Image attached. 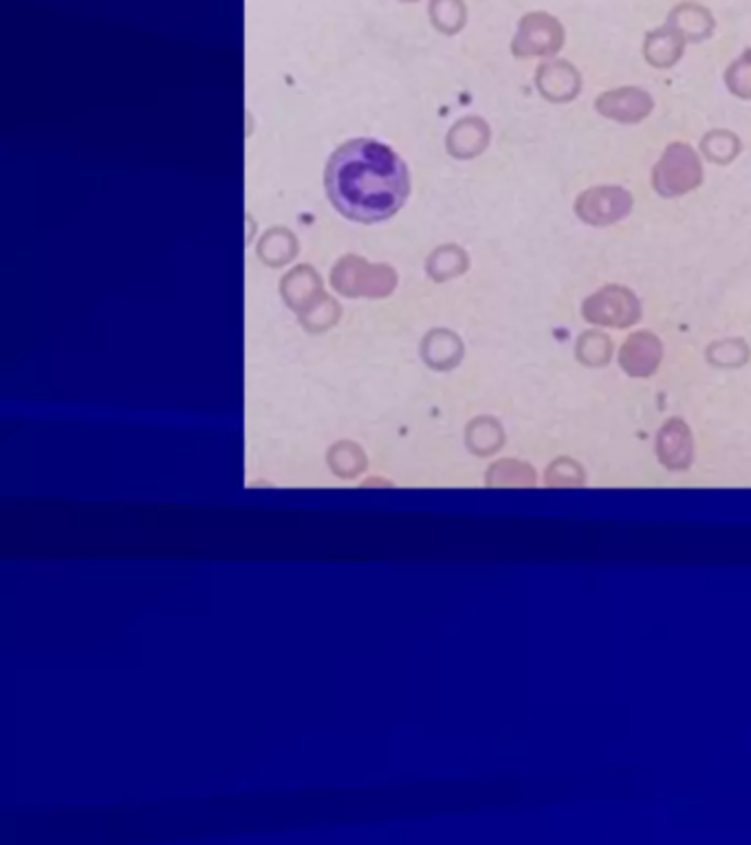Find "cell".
<instances>
[{
    "mask_svg": "<svg viewBox=\"0 0 751 845\" xmlns=\"http://www.w3.org/2000/svg\"><path fill=\"white\" fill-rule=\"evenodd\" d=\"M567 32L549 12H529L518 23V34L512 43L516 58H551L564 47Z\"/></svg>",
    "mask_w": 751,
    "mask_h": 845,
    "instance_id": "cell-5",
    "label": "cell"
},
{
    "mask_svg": "<svg viewBox=\"0 0 751 845\" xmlns=\"http://www.w3.org/2000/svg\"><path fill=\"white\" fill-rule=\"evenodd\" d=\"M668 23L683 36V40L688 45H699V43L710 40L714 36V29H716V21H714L712 12L699 3L677 5L670 12Z\"/></svg>",
    "mask_w": 751,
    "mask_h": 845,
    "instance_id": "cell-11",
    "label": "cell"
},
{
    "mask_svg": "<svg viewBox=\"0 0 751 845\" xmlns=\"http://www.w3.org/2000/svg\"><path fill=\"white\" fill-rule=\"evenodd\" d=\"M326 192L348 218L372 223L393 216L408 197L404 162L380 141L355 139L329 162Z\"/></svg>",
    "mask_w": 751,
    "mask_h": 845,
    "instance_id": "cell-1",
    "label": "cell"
},
{
    "mask_svg": "<svg viewBox=\"0 0 751 845\" xmlns=\"http://www.w3.org/2000/svg\"><path fill=\"white\" fill-rule=\"evenodd\" d=\"M707 359L720 368H736L749 359V348L742 340H723L710 346Z\"/></svg>",
    "mask_w": 751,
    "mask_h": 845,
    "instance_id": "cell-16",
    "label": "cell"
},
{
    "mask_svg": "<svg viewBox=\"0 0 751 845\" xmlns=\"http://www.w3.org/2000/svg\"><path fill=\"white\" fill-rule=\"evenodd\" d=\"M595 110L617 123L635 126L655 110V99L640 86H619L597 95Z\"/></svg>",
    "mask_w": 751,
    "mask_h": 845,
    "instance_id": "cell-6",
    "label": "cell"
},
{
    "mask_svg": "<svg viewBox=\"0 0 751 845\" xmlns=\"http://www.w3.org/2000/svg\"><path fill=\"white\" fill-rule=\"evenodd\" d=\"M657 454H659V461L670 469H683L692 463V454H694L692 435L681 418H670L661 428L659 441H657Z\"/></svg>",
    "mask_w": 751,
    "mask_h": 845,
    "instance_id": "cell-9",
    "label": "cell"
},
{
    "mask_svg": "<svg viewBox=\"0 0 751 845\" xmlns=\"http://www.w3.org/2000/svg\"><path fill=\"white\" fill-rule=\"evenodd\" d=\"M683 36L666 21V25L653 29L644 38V58L655 69H672L681 58L686 49Z\"/></svg>",
    "mask_w": 751,
    "mask_h": 845,
    "instance_id": "cell-10",
    "label": "cell"
},
{
    "mask_svg": "<svg viewBox=\"0 0 751 845\" xmlns=\"http://www.w3.org/2000/svg\"><path fill=\"white\" fill-rule=\"evenodd\" d=\"M740 151H742L740 136L731 130H725V128L710 130L701 139V157H705L707 162H712L716 166L734 164L736 157L740 155Z\"/></svg>",
    "mask_w": 751,
    "mask_h": 845,
    "instance_id": "cell-12",
    "label": "cell"
},
{
    "mask_svg": "<svg viewBox=\"0 0 751 845\" xmlns=\"http://www.w3.org/2000/svg\"><path fill=\"white\" fill-rule=\"evenodd\" d=\"M640 298L623 285H606L582 305V318L604 329H629L642 320Z\"/></svg>",
    "mask_w": 751,
    "mask_h": 845,
    "instance_id": "cell-3",
    "label": "cell"
},
{
    "mask_svg": "<svg viewBox=\"0 0 751 845\" xmlns=\"http://www.w3.org/2000/svg\"><path fill=\"white\" fill-rule=\"evenodd\" d=\"M725 86L738 99H751V49H744L725 71Z\"/></svg>",
    "mask_w": 751,
    "mask_h": 845,
    "instance_id": "cell-14",
    "label": "cell"
},
{
    "mask_svg": "<svg viewBox=\"0 0 751 845\" xmlns=\"http://www.w3.org/2000/svg\"><path fill=\"white\" fill-rule=\"evenodd\" d=\"M430 14L434 25L448 34H454L465 25L463 0H432Z\"/></svg>",
    "mask_w": 751,
    "mask_h": 845,
    "instance_id": "cell-15",
    "label": "cell"
},
{
    "mask_svg": "<svg viewBox=\"0 0 751 845\" xmlns=\"http://www.w3.org/2000/svg\"><path fill=\"white\" fill-rule=\"evenodd\" d=\"M664 359V344L651 331H637L623 342L619 353V364L625 374L631 377H651L657 372Z\"/></svg>",
    "mask_w": 751,
    "mask_h": 845,
    "instance_id": "cell-7",
    "label": "cell"
},
{
    "mask_svg": "<svg viewBox=\"0 0 751 845\" xmlns=\"http://www.w3.org/2000/svg\"><path fill=\"white\" fill-rule=\"evenodd\" d=\"M536 86L547 102L569 104L582 91V75L567 60H549L538 67Z\"/></svg>",
    "mask_w": 751,
    "mask_h": 845,
    "instance_id": "cell-8",
    "label": "cell"
},
{
    "mask_svg": "<svg viewBox=\"0 0 751 845\" xmlns=\"http://www.w3.org/2000/svg\"><path fill=\"white\" fill-rule=\"evenodd\" d=\"M633 194L621 186H595L584 192L573 203L575 216L591 227H610L633 212Z\"/></svg>",
    "mask_w": 751,
    "mask_h": 845,
    "instance_id": "cell-4",
    "label": "cell"
},
{
    "mask_svg": "<svg viewBox=\"0 0 751 845\" xmlns=\"http://www.w3.org/2000/svg\"><path fill=\"white\" fill-rule=\"evenodd\" d=\"M575 355L584 366L591 368H601L610 361L612 357V342L608 335L601 331H586L577 337L575 344Z\"/></svg>",
    "mask_w": 751,
    "mask_h": 845,
    "instance_id": "cell-13",
    "label": "cell"
},
{
    "mask_svg": "<svg viewBox=\"0 0 751 845\" xmlns=\"http://www.w3.org/2000/svg\"><path fill=\"white\" fill-rule=\"evenodd\" d=\"M651 181L661 199H679L694 192L703 183L701 155L686 141H672L655 164Z\"/></svg>",
    "mask_w": 751,
    "mask_h": 845,
    "instance_id": "cell-2",
    "label": "cell"
}]
</instances>
